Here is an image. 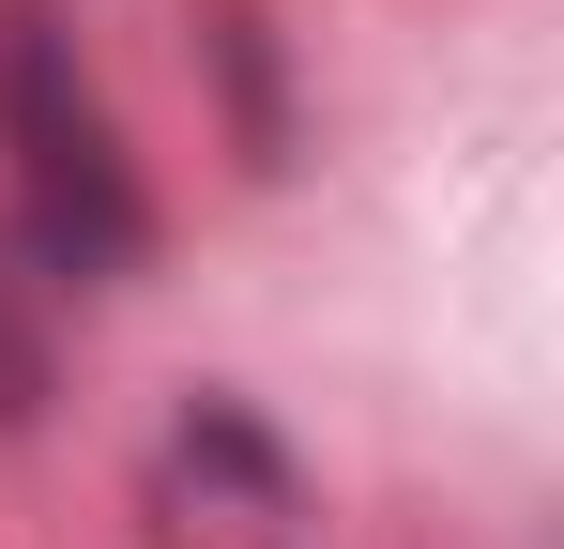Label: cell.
<instances>
[{
  "label": "cell",
  "mask_w": 564,
  "mask_h": 549,
  "mask_svg": "<svg viewBox=\"0 0 564 549\" xmlns=\"http://www.w3.org/2000/svg\"><path fill=\"white\" fill-rule=\"evenodd\" d=\"M31 412H46V336H31V305L0 274V428H31Z\"/></svg>",
  "instance_id": "277c9868"
},
{
  "label": "cell",
  "mask_w": 564,
  "mask_h": 549,
  "mask_svg": "<svg viewBox=\"0 0 564 549\" xmlns=\"http://www.w3.org/2000/svg\"><path fill=\"white\" fill-rule=\"evenodd\" d=\"M184 473H214V488H245L260 519H290L305 504V473H290V443L245 412V397H184Z\"/></svg>",
  "instance_id": "7a4b0ae2"
},
{
  "label": "cell",
  "mask_w": 564,
  "mask_h": 549,
  "mask_svg": "<svg viewBox=\"0 0 564 549\" xmlns=\"http://www.w3.org/2000/svg\"><path fill=\"white\" fill-rule=\"evenodd\" d=\"M198 46H214V77H229L245 169H290V77H275V31H260L245 0H214V15H198Z\"/></svg>",
  "instance_id": "3957f363"
},
{
  "label": "cell",
  "mask_w": 564,
  "mask_h": 549,
  "mask_svg": "<svg viewBox=\"0 0 564 549\" xmlns=\"http://www.w3.org/2000/svg\"><path fill=\"white\" fill-rule=\"evenodd\" d=\"M0 122H15V169H31V245L62 274H122L153 245V198H138V169H122V138L77 92V62H62L46 15L0 31Z\"/></svg>",
  "instance_id": "6da1fadb"
}]
</instances>
